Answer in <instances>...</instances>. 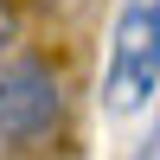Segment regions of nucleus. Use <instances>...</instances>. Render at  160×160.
I'll return each instance as SVG.
<instances>
[{"label":"nucleus","instance_id":"3","mask_svg":"<svg viewBox=\"0 0 160 160\" xmlns=\"http://www.w3.org/2000/svg\"><path fill=\"white\" fill-rule=\"evenodd\" d=\"M7 45H13V13L0 7V58H7ZM0 71H7V64H0Z\"/></svg>","mask_w":160,"mask_h":160},{"label":"nucleus","instance_id":"2","mask_svg":"<svg viewBox=\"0 0 160 160\" xmlns=\"http://www.w3.org/2000/svg\"><path fill=\"white\" fill-rule=\"evenodd\" d=\"M64 109V90H58V71L45 58H13L0 71V148L13 141H38Z\"/></svg>","mask_w":160,"mask_h":160},{"label":"nucleus","instance_id":"4","mask_svg":"<svg viewBox=\"0 0 160 160\" xmlns=\"http://www.w3.org/2000/svg\"><path fill=\"white\" fill-rule=\"evenodd\" d=\"M51 7H77V0H51Z\"/></svg>","mask_w":160,"mask_h":160},{"label":"nucleus","instance_id":"1","mask_svg":"<svg viewBox=\"0 0 160 160\" xmlns=\"http://www.w3.org/2000/svg\"><path fill=\"white\" fill-rule=\"evenodd\" d=\"M160 102V0H115L109 58H102V109L141 115Z\"/></svg>","mask_w":160,"mask_h":160}]
</instances>
